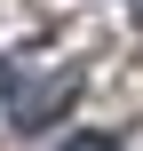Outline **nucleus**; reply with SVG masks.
Returning <instances> with one entry per match:
<instances>
[{
  "instance_id": "f257e3e1",
  "label": "nucleus",
  "mask_w": 143,
  "mask_h": 151,
  "mask_svg": "<svg viewBox=\"0 0 143 151\" xmlns=\"http://www.w3.org/2000/svg\"><path fill=\"white\" fill-rule=\"evenodd\" d=\"M72 96H80V80H72V72H48V80H32V96H8V119H16V127H48Z\"/></svg>"
},
{
  "instance_id": "f03ea898",
  "label": "nucleus",
  "mask_w": 143,
  "mask_h": 151,
  "mask_svg": "<svg viewBox=\"0 0 143 151\" xmlns=\"http://www.w3.org/2000/svg\"><path fill=\"white\" fill-rule=\"evenodd\" d=\"M64 151H119V143H111V135H96V127H88V135H64Z\"/></svg>"
},
{
  "instance_id": "7ed1b4c3",
  "label": "nucleus",
  "mask_w": 143,
  "mask_h": 151,
  "mask_svg": "<svg viewBox=\"0 0 143 151\" xmlns=\"http://www.w3.org/2000/svg\"><path fill=\"white\" fill-rule=\"evenodd\" d=\"M0 96H8V64H0Z\"/></svg>"
}]
</instances>
